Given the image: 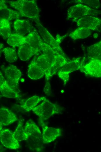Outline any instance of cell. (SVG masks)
I'll use <instances>...</instances> for the list:
<instances>
[{"label":"cell","mask_w":101,"mask_h":152,"mask_svg":"<svg viewBox=\"0 0 101 152\" xmlns=\"http://www.w3.org/2000/svg\"><path fill=\"white\" fill-rule=\"evenodd\" d=\"M13 135L16 139L19 142L27 140L29 137L26 134L24 131V127L21 121H19L15 131Z\"/></svg>","instance_id":"484cf974"},{"label":"cell","mask_w":101,"mask_h":152,"mask_svg":"<svg viewBox=\"0 0 101 152\" xmlns=\"http://www.w3.org/2000/svg\"><path fill=\"white\" fill-rule=\"evenodd\" d=\"M26 36L15 33L11 34L7 39V42L9 45L15 47H19L26 44Z\"/></svg>","instance_id":"7402d4cb"},{"label":"cell","mask_w":101,"mask_h":152,"mask_svg":"<svg viewBox=\"0 0 101 152\" xmlns=\"http://www.w3.org/2000/svg\"><path fill=\"white\" fill-rule=\"evenodd\" d=\"M40 52L41 51L39 50L28 44H25L19 47L18 55L20 59L23 61H25Z\"/></svg>","instance_id":"2e32d148"},{"label":"cell","mask_w":101,"mask_h":152,"mask_svg":"<svg viewBox=\"0 0 101 152\" xmlns=\"http://www.w3.org/2000/svg\"><path fill=\"white\" fill-rule=\"evenodd\" d=\"M79 27H84L90 30H95L101 24V19L91 15L83 17L75 21Z\"/></svg>","instance_id":"8fae6325"},{"label":"cell","mask_w":101,"mask_h":152,"mask_svg":"<svg viewBox=\"0 0 101 152\" xmlns=\"http://www.w3.org/2000/svg\"><path fill=\"white\" fill-rule=\"evenodd\" d=\"M22 16L18 11L8 8L5 0L0 1V18H3L9 21L18 19Z\"/></svg>","instance_id":"4fadbf2b"},{"label":"cell","mask_w":101,"mask_h":152,"mask_svg":"<svg viewBox=\"0 0 101 152\" xmlns=\"http://www.w3.org/2000/svg\"><path fill=\"white\" fill-rule=\"evenodd\" d=\"M4 46V45L2 43H0V49L3 48Z\"/></svg>","instance_id":"f546056e"},{"label":"cell","mask_w":101,"mask_h":152,"mask_svg":"<svg viewBox=\"0 0 101 152\" xmlns=\"http://www.w3.org/2000/svg\"><path fill=\"white\" fill-rule=\"evenodd\" d=\"M86 75L95 77H101V61L92 59L80 70Z\"/></svg>","instance_id":"30bf717a"},{"label":"cell","mask_w":101,"mask_h":152,"mask_svg":"<svg viewBox=\"0 0 101 152\" xmlns=\"http://www.w3.org/2000/svg\"><path fill=\"white\" fill-rule=\"evenodd\" d=\"M99 13L98 10L80 3L69 8L67 11V19L75 21L87 15L95 16Z\"/></svg>","instance_id":"277c9868"},{"label":"cell","mask_w":101,"mask_h":152,"mask_svg":"<svg viewBox=\"0 0 101 152\" xmlns=\"http://www.w3.org/2000/svg\"><path fill=\"white\" fill-rule=\"evenodd\" d=\"M14 27L16 33L24 36L33 32V27L25 20L16 19L14 23Z\"/></svg>","instance_id":"e0dca14e"},{"label":"cell","mask_w":101,"mask_h":152,"mask_svg":"<svg viewBox=\"0 0 101 152\" xmlns=\"http://www.w3.org/2000/svg\"><path fill=\"white\" fill-rule=\"evenodd\" d=\"M36 62L44 71L46 80L48 81L52 75L51 64L48 56L46 54L43 53L37 58Z\"/></svg>","instance_id":"9a60e30c"},{"label":"cell","mask_w":101,"mask_h":152,"mask_svg":"<svg viewBox=\"0 0 101 152\" xmlns=\"http://www.w3.org/2000/svg\"><path fill=\"white\" fill-rule=\"evenodd\" d=\"M0 139L2 144L7 148L17 149L20 148L19 142L15 138L12 131L8 129L0 130Z\"/></svg>","instance_id":"ba28073f"},{"label":"cell","mask_w":101,"mask_h":152,"mask_svg":"<svg viewBox=\"0 0 101 152\" xmlns=\"http://www.w3.org/2000/svg\"><path fill=\"white\" fill-rule=\"evenodd\" d=\"M1 51L3 52L5 59L7 61L13 63L17 60V54L15 49L8 47L3 49Z\"/></svg>","instance_id":"4316f807"},{"label":"cell","mask_w":101,"mask_h":152,"mask_svg":"<svg viewBox=\"0 0 101 152\" xmlns=\"http://www.w3.org/2000/svg\"><path fill=\"white\" fill-rule=\"evenodd\" d=\"M39 122L42 129V138L44 144L49 143L61 135L60 129L48 127L41 120H39Z\"/></svg>","instance_id":"9c48e42d"},{"label":"cell","mask_w":101,"mask_h":152,"mask_svg":"<svg viewBox=\"0 0 101 152\" xmlns=\"http://www.w3.org/2000/svg\"><path fill=\"white\" fill-rule=\"evenodd\" d=\"M0 34L3 39L6 40L10 36L11 29L9 21L3 18H0Z\"/></svg>","instance_id":"d4e9b609"},{"label":"cell","mask_w":101,"mask_h":152,"mask_svg":"<svg viewBox=\"0 0 101 152\" xmlns=\"http://www.w3.org/2000/svg\"><path fill=\"white\" fill-rule=\"evenodd\" d=\"M7 1L10 6L17 10L22 16L32 19L37 24L40 23L39 9L35 0Z\"/></svg>","instance_id":"6da1fadb"},{"label":"cell","mask_w":101,"mask_h":152,"mask_svg":"<svg viewBox=\"0 0 101 152\" xmlns=\"http://www.w3.org/2000/svg\"><path fill=\"white\" fill-rule=\"evenodd\" d=\"M41 51L46 54L49 58L51 65L52 76L68 61V58L53 49L44 42L40 47Z\"/></svg>","instance_id":"7a4b0ae2"},{"label":"cell","mask_w":101,"mask_h":152,"mask_svg":"<svg viewBox=\"0 0 101 152\" xmlns=\"http://www.w3.org/2000/svg\"><path fill=\"white\" fill-rule=\"evenodd\" d=\"M37 24L39 32L43 41L54 49L64 56H66L59 45L61 40L55 39L40 23Z\"/></svg>","instance_id":"8992f818"},{"label":"cell","mask_w":101,"mask_h":152,"mask_svg":"<svg viewBox=\"0 0 101 152\" xmlns=\"http://www.w3.org/2000/svg\"><path fill=\"white\" fill-rule=\"evenodd\" d=\"M26 134L29 137H42L41 131L38 126L31 119L27 121L24 127Z\"/></svg>","instance_id":"d6986e66"},{"label":"cell","mask_w":101,"mask_h":152,"mask_svg":"<svg viewBox=\"0 0 101 152\" xmlns=\"http://www.w3.org/2000/svg\"><path fill=\"white\" fill-rule=\"evenodd\" d=\"M45 97L34 96L28 99L21 106L25 111L29 112L35 108L40 102L42 101Z\"/></svg>","instance_id":"44dd1931"},{"label":"cell","mask_w":101,"mask_h":152,"mask_svg":"<svg viewBox=\"0 0 101 152\" xmlns=\"http://www.w3.org/2000/svg\"><path fill=\"white\" fill-rule=\"evenodd\" d=\"M18 118L13 112L8 108L2 107L0 109V125L6 126L17 121Z\"/></svg>","instance_id":"5bb4252c"},{"label":"cell","mask_w":101,"mask_h":152,"mask_svg":"<svg viewBox=\"0 0 101 152\" xmlns=\"http://www.w3.org/2000/svg\"><path fill=\"white\" fill-rule=\"evenodd\" d=\"M91 34V31L87 28L79 27L71 33L69 36L73 40L83 39L88 37Z\"/></svg>","instance_id":"603a6c76"},{"label":"cell","mask_w":101,"mask_h":152,"mask_svg":"<svg viewBox=\"0 0 101 152\" xmlns=\"http://www.w3.org/2000/svg\"><path fill=\"white\" fill-rule=\"evenodd\" d=\"M86 51L88 58L90 60L98 59L101 61V40L87 47Z\"/></svg>","instance_id":"ffe728a7"},{"label":"cell","mask_w":101,"mask_h":152,"mask_svg":"<svg viewBox=\"0 0 101 152\" xmlns=\"http://www.w3.org/2000/svg\"><path fill=\"white\" fill-rule=\"evenodd\" d=\"M36 58L35 57L28 67V76L32 80L39 79L45 75L44 71L37 64Z\"/></svg>","instance_id":"ac0fdd59"},{"label":"cell","mask_w":101,"mask_h":152,"mask_svg":"<svg viewBox=\"0 0 101 152\" xmlns=\"http://www.w3.org/2000/svg\"><path fill=\"white\" fill-rule=\"evenodd\" d=\"M74 1L76 3L86 4L95 8H98L100 6V3L99 0H74Z\"/></svg>","instance_id":"83f0119b"},{"label":"cell","mask_w":101,"mask_h":152,"mask_svg":"<svg viewBox=\"0 0 101 152\" xmlns=\"http://www.w3.org/2000/svg\"><path fill=\"white\" fill-rule=\"evenodd\" d=\"M83 61L80 57L74 58L68 61L58 71L59 77L63 81L64 84L69 80V74L71 72L80 70L83 66Z\"/></svg>","instance_id":"5b68a950"},{"label":"cell","mask_w":101,"mask_h":152,"mask_svg":"<svg viewBox=\"0 0 101 152\" xmlns=\"http://www.w3.org/2000/svg\"><path fill=\"white\" fill-rule=\"evenodd\" d=\"M44 91L47 96H50L51 90L50 84L48 81H46V84L44 89Z\"/></svg>","instance_id":"f1b7e54d"},{"label":"cell","mask_w":101,"mask_h":152,"mask_svg":"<svg viewBox=\"0 0 101 152\" xmlns=\"http://www.w3.org/2000/svg\"><path fill=\"white\" fill-rule=\"evenodd\" d=\"M32 111L39 117V120L43 121L61 111L59 106L52 103L45 97L42 102Z\"/></svg>","instance_id":"3957f363"},{"label":"cell","mask_w":101,"mask_h":152,"mask_svg":"<svg viewBox=\"0 0 101 152\" xmlns=\"http://www.w3.org/2000/svg\"><path fill=\"white\" fill-rule=\"evenodd\" d=\"M4 77L8 83L13 89L17 90L19 82L22 74L17 67L10 65L4 69Z\"/></svg>","instance_id":"52a82bcc"},{"label":"cell","mask_w":101,"mask_h":152,"mask_svg":"<svg viewBox=\"0 0 101 152\" xmlns=\"http://www.w3.org/2000/svg\"><path fill=\"white\" fill-rule=\"evenodd\" d=\"M27 141L29 147L32 151L35 152L42 151L44 143L42 137H29Z\"/></svg>","instance_id":"cb8c5ba5"},{"label":"cell","mask_w":101,"mask_h":152,"mask_svg":"<svg viewBox=\"0 0 101 152\" xmlns=\"http://www.w3.org/2000/svg\"><path fill=\"white\" fill-rule=\"evenodd\" d=\"M0 91L1 96L14 99L19 97V92L10 87L1 71L0 72Z\"/></svg>","instance_id":"7c38bea8"}]
</instances>
